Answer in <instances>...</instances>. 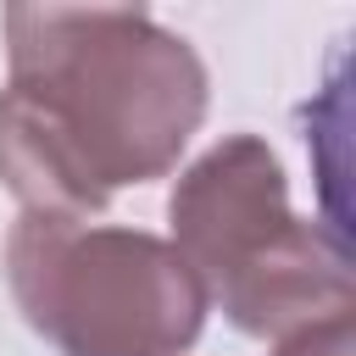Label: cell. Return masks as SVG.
Listing matches in <instances>:
<instances>
[{"instance_id": "obj_3", "label": "cell", "mask_w": 356, "mask_h": 356, "mask_svg": "<svg viewBox=\"0 0 356 356\" xmlns=\"http://www.w3.org/2000/svg\"><path fill=\"white\" fill-rule=\"evenodd\" d=\"M6 284L61 356H184L211 312L172 239L117 222L22 211L6 234Z\"/></svg>"}, {"instance_id": "obj_2", "label": "cell", "mask_w": 356, "mask_h": 356, "mask_svg": "<svg viewBox=\"0 0 356 356\" xmlns=\"http://www.w3.org/2000/svg\"><path fill=\"white\" fill-rule=\"evenodd\" d=\"M172 250L239 334L284 339L356 306L339 234L295 217L278 150L261 134H222L167 195Z\"/></svg>"}, {"instance_id": "obj_4", "label": "cell", "mask_w": 356, "mask_h": 356, "mask_svg": "<svg viewBox=\"0 0 356 356\" xmlns=\"http://www.w3.org/2000/svg\"><path fill=\"white\" fill-rule=\"evenodd\" d=\"M350 350H356V323H350V312L273 339V356H350Z\"/></svg>"}, {"instance_id": "obj_1", "label": "cell", "mask_w": 356, "mask_h": 356, "mask_svg": "<svg viewBox=\"0 0 356 356\" xmlns=\"http://www.w3.org/2000/svg\"><path fill=\"white\" fill-rule=\"evenodd\" d=\"M206 100L200 50L145 6H11L0 184L28 217L89 222L178 167Z\"/></svg>"}]
</instances>
